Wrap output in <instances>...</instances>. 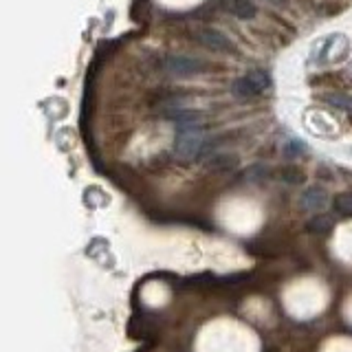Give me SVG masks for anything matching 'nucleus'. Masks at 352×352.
I'll use <instances>...</instances> for the list:
<instances>
[{
	"label": "nucleus",
	"mask_w": 352,
	"mask_h": 352,
	"mask_svg": "<svg viewBox=\"0 0 352 352\" xmlns=\"http://www.w3.org/2000/svg\"><path fill=\"white\" fill-rule=\"evenodd\" d=\"M209 150V141L203 137V128H192V130H179V137L174 141V152L176 157L183 161H194Z\"/></svg>",
	"instance_id": "nucleus-1"
},
{
	"label": "nucleus",
	"mask_w": 352,
	"mask_h": 352,
	"mask_svg": "<svg viewBox=\"0 0 352 352\" xmlns=\"http://www.w3.org/2000/svg\"><path fill=\"white\" fill-rule=\"evenodd\" d=\"M161 66L170 75H176V77H190V75L205 73L209 69V64L205 60H201V58H190V55H179V53L165 55Z\"/></svg>",
	"instance_id": "nucleus-2"
},
{
	"label": "nucleus",
	"mask_w": 352,
	"mask_h": 352,
	"mask_svg": "<svg viewBox=\"0 0 352 352\" xmlns=\"http://www.w3.org/2000/svg\"><path fill=\"white\" fill-rule=\"evenodd\" d=\"M196 40L203 44L205 49L209 51H218V53H229L234 51V42H231L223 31L212 29V27H203L201 31L196 33Z\"/></svg>",
	"instance_id": "nucleus-3"
},
{
	"label": "nucleus",
	"mask_w": 352,
	"mask_h": 352,
	"mask_svg": "<svg viewBox=\"0 0 352 352\" xmlns=\"http://www.w3.org/2000/svg\"><path fill=\"white\" fill-rule=\"evenodd\" d=\"M170 121H174L179 130H192V128H203L205 115L201 110H187V108H172L165 113Z\"/></svg>",
	"instance_id": "nucleus-4"
},
{
	"label": "nucleus",
	"mask_w": 352,
	"mask_h": 352,
	"mask_svg": "<svg viewBox=\"0 0 352 352\" xmlns=\"http://www.w3.org/2000/svg\"><path fill=\"white\" fill-rule=\"evenodd\" d=\"M328 205V194L322 187H308V190L302 194V207L308 209V212H322V209Z\"/></svg>",
	"instance_id": "nucleus-5"
},
{
	"label": "nucleus",
	"mask_w": 352,
	"mask_h": 352,
	"mask_svg": "<svg viewBox=\"0 0 352 352\" xmlns=\"http://www.w3.org/2000/svg\"><path fill=\"white\" fill-rule=\"evenodd\" d=\"M205 165H207V170H212V172H227V170H234L238 165V157L236 154H229V152L212 154Z\"/></svg>",
	"instance_id": "nucleus-6"
},
{
	"label": "nucleus",
	"mask_w": 352,
	"mask_h": 352,
	"mask_svg": "<svg viewBox=\"0 0 352 352\" xmlns=\"http://www.w3.org/2000/svg\"><path fill=\"white\" fill-rule=\"evenodd\" d=\"M227 7H229L231 14H234L236 18H240V20H253L258 14L253 0H227Z\"/></svg>",
	"instance_id": "nucleus-7"
},
{
	"label": "nucleus",
	"mask_w": 352,
	"mask_h": 352,
	"mask_svg": "<svg viewBox=\"0 0 352 352\" xmlns=\"http://www.w3.org/2000/svg\"><path fill=\"white\" fill-rule=\"evenodd\" d=\"M245 77H247V82H249V84L258 91V95H262V93L267 91V88L271 86V75H269L267 71H262V69L249 71Z\"/></svg>",
	"instance_id": "nucleus-8"
},
{
	"label": "nucleus",
	"mask_w": 352,
	"mask_h": 352,
	"mask_svg": "<svg viewBox=\"0 0 352 352\" xmlns=\"http://www.w3.org/2000/svg\"><path fill=\"white\" fill-rule=\"evenodd\" d=\"M330 229H333V220H330L328 216H324V214H317V216H313L306 223V231H308V234L324 236V234H328Z\"/></svg>",
	"instance_id": "nucleus-9"
},
{
	"label": "nucleus",
	"mask_w": 352,
	"mask_h": 352,
	"mask_svg": "<svg viewBox=\"0 0 352 352\" xmlns=\"http://www.w3.org/2000/svg\"><path fill=\"white\" fill-rule=\"evenodd\" d=\"M324 102L328 106L337 108V110H346V113H352V95H346V93H326Z\"/></svg>",
	"instance_id": "nucleus-10"
},
{
	"label": "nucleus",
	"mask_w": 352,
	"mask_h": 352,
	"mask_svg": "<svg viewBox=\"0 0 352 352\" xmlns=\"http://www.w3.org/2000/svg\"><path fill=\"white\" fill-rule=\"evenodd\" d=\"M231 93H234L236 97H240V99L258 97V91L247 82V77H238V80H236L234 84H231Z\"/></svg>",
	"instance_id": "nucleus-11"
},
{
	"label": "nucleus",
	"mask_w": 352,
	"mask_h": 352,
	"mask_svg": "<svg viewBox=\"0 0 352 352\" xmlns=\"http://www.w3.org/2000/svg\"><path fill=\"white\" fill-rule=\"evenodd\" d=\"M333 207H335V212H337V214L346 216V218H352V194L346 192V194L335 196Z\"/></svg>",
	"instance_id": "nucleus-12"
},
{
	"label": "nucleus",
	"mask_w": 352,
	"mask_h": 352,
	"mask_svg": "<svg viewBox=\"0 0 352 352\" xmlns=\"http://www.w3.org/2000/svg\"><path fill=\"white\" fill-rule=\"evenodd\" d=\"M284 154H286V157H291V159H295V157H300V154H306V146H304V143L302 141H289V143H286V146H284Z\"/></svg>",
	"instance_id": "nucleus-13"
},
{
	"label": "nucleus",
	"mask_w": 352,
	"mask_h": 352,
	"mask_svg": "<svg viewBox=\"0 0 352 352\" xmlns=\"http://www.w3.org/2000/svg\"><path fill=\"white\" fill-rule=\"evenodd\" d=\"M302 179H304V176L297 168H284L282 170V181H286V183L295 185V183H302Z\"/></svg>",
	"instance_id": "nucleus-14"
},
{
	"label": "nucleus",
	"mask_w": 352,
	"mask_h": 352,
	"mask_svg": "<svg viewBox=\"0 0 352 352\" xmlns=\"http://www.w3.org/2000/svg\"><path fill=\"white\" fill-rule=\"evenodd\" d=\"M350 152H352V148H350Z\"/></svg>",
	"instance_id": "nucleus-15"
}]
</instances>
